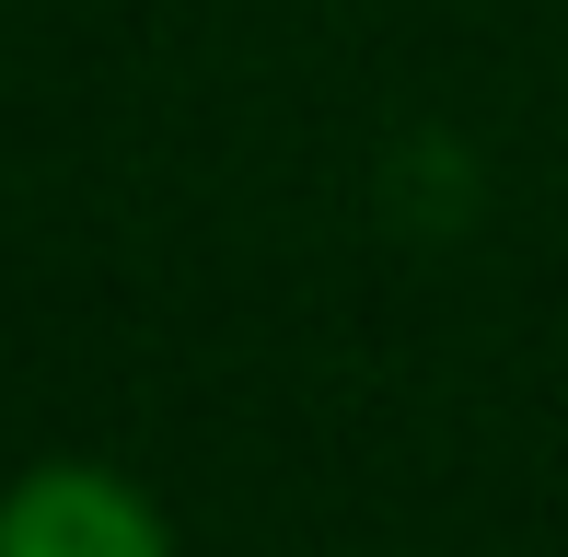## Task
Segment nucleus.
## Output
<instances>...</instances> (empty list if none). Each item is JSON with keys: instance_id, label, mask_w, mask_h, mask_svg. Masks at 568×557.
<instances>
[{"instance_id": "1", "label": "nucleus", "mask_w": 568, "mask_h": 557, "mask_svg": "<svg viewBox=\"0 0 568 557\" xmlns=\"http://www.w3.org/2000/svg\"><path fill=\"white\" fill-rule=\"evenodd\" d=\"M0 557H174L163 512L105 465H36L0 488Z\"/></svg>"}]
</instances>
